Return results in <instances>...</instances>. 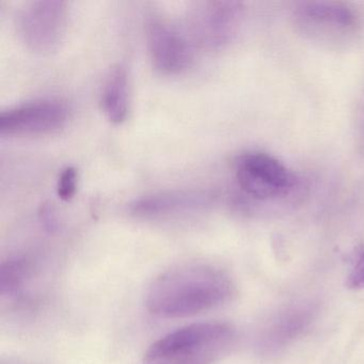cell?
<instances>
[{
  "label": "cell",
  "instance_id": "3957f363",
  "mask_svg": "<svg viewBox=\"0 0 364 364\" xmlns=\"http://www.w3.org/2000/svg\"><path fill=\"white\" fill-rule=\"evenodd\" d=\"M69 22L68 3L61 0L27 1L16 16L18 39L40 54L54 52L63 43Z\"/></svg>",
  "mask_w": 364,
  "mask_h": 364
},
{
  "label": "cell",
  "instance_id": "52a82bcc",
  "mask_svg": "<svg viewBox=\"0 0 364 364\" xmlns=\"http://www.w3.org/2000/svg\"><path fill=\"white\" fill-rule=\"evenodd\" d=\"M69 120V108L57 100H36L0 114V133L9 136H40L55 133Z\"/></svg>",
  "mask_w": 364,
  "mask_h": 364
},
{
  "label": "cell",
  "instance_id": "4fadbf2b",
  "mask_svg": "<svg viewBox=\"0 0 364 364\" xmlns=\"http://www.w3.org/2000/svg\"><path fill=\"white\" fill-rule=\"evenodd\" d=\"M78 173L74 167H67L61 171L57 184V193L63 201L73 199L77 191Z\"/></svg>",
  "mask_w": 364,
  "mask_h": 364
},
{
  "label": "cell",
  "instance_id": "8992f818",
  "mask_svg": "<svg viewBox=\"0 0 364 364\" xmlns=\"http://www.w3.org/2000/svg\"><path fill=\"white\" fill-rule=\"evenodd\" d=\"M294 20L306 35L329 41L355 35L360 27L357 12L348 5L336 1L297 4Z\"/></svg>",
  "mask_w": 364,
  "mask_h": 364
},
{
  "label": "cell",
  "instance_id": "277c9868",
  "mask_svg": "<svg viewBox=\"0 0 364 364\" xmlns=\"http://www.w3.org/2000/svg\"><path fill=\"white\" fill-rule=\"evenodd\" d=\"M235 176L245 195L268 202L291 195L298 186L293 171L276 157L262 152H248L235 161Z\"/></svg>",
  "mask_w": 364,
  "mask_h": 364
},
{
  "label": "cell",
  "instance_id": "5b68a950",
  "mask_svg": "<svg viewBox=\"0 0 364 364\" xmlns=\"http://www.w3.org/2000/svg\"><path fill=\"white\" fill-rule=\"evenodd\" d=\"M244 14L245 5L240 1L210 0L197 3L189 12V39L204 50H223L233 42Z\"/></svg>",
  "mask_w": 364,
  "mask_h": 364
},
{
  "label": "cell",
  "instance_id": "5bb4252c",
  "mask_svg": "<svg viewBox=\"0 0 364 364\" xmlns=\"http://www.w3.org/2000/svg\"><path fill=\"white\" fill-rule=\"evenodd\" d=\"M347 284L353 289H364V251L351 269Z\"/></svg>",
  "mask_w": 364,
  "mask_h": 364
},
{
  "label": "cell",
  "instance_id": "8fae6325",
  "mask_svg": "<svg viewBox=\"0 0 364 364\" xmlns=\"http://www.w3.org/2000/svg\"><path fill=\"white\" fill-rule=\"evenodd\" d=\"M102 110L112 124H121L129 112V78L127 69L118 65L112 68L104 82L101 95Z\"/></svg>",
  "mask_w": 364,
  "mask_h": 364
},
{
  "label": "cell",
  "instance_id": "ba28073f",
  "mask_svg": "<svg viewBox=\"0 0 364 364\" xmlns=\"http://www.w3.org/2000/svg\"><path fill=\"white\" fill-rule=\"evenodd\" d=\"M146 42L153 67L165 75L182 73L193 60V44L167 21L153 16L146 23Z\"/></svg>",
  "mask_w": 364,
  "mask_h": 364
},
{
  "label": "cell",
  "instance_id": "6da1fadb",
  "mask_svg": "<svg viewBox=\"0 0 364 364\" xmlns=\"http://www.w3.org/2000/svg\"><path fill=\"white\" fill-rule=\"evenodd\" d=\"M235 295L231 277L216 266L186 263L157 276L149 287L146 304L161 318H184L214 310Z\"/></svg>",
  "mask_w": 364,
  "mask_h": 364
},
{
  "label": "cell",
  "instance_id": "30bf717a",
  "mask_svg": "<svg viewBox=\"0 0 364 364\" xmlns=\"http://www.w3.org/2000/svg\"><path fill=\"white\" fill-rule=\"evenodd\" d=\"M208 202L210 198L200 191H166L134 200L129 210L138 218H161L201 210Z\"/></svg>",
  "mask_w": 364,
  "mask_h": 364
},
{
  "label": "cell",
  "instance_id": "9c48e42d",
  "mask_svg": "<svg viewBox=\"0 0 364 364\" xmlns=\"http://www.w3.org/2000/svg\"><path fill=\"white\" fill-rule=\"evenodd\" d=\"M316 314V306L311 302H298L282 309L264 327L259 348L265 353L282 350L308 331Z\"/></svg>",
  "mask_w": 364,
  "mask_h": 364
},
{
  "label": "cell",
  "instance_id": "7c38bea8",
  "mask_svg": "<svg viewBox=\"0 0 364 364\" xmlns=\"http://www.w3.org/2000/svg\"><path fill=\"white\" fill-rule=\"evenodd\" d=\"M33 264L25 257H14L4 262L0 269V294L16 298L24 291L33 274Z\"/></svg>",
  "mask_w": 364,
  "mask_h": 364
},
{
  "label": "cell",
  "instance_id": "7a4b0ae2",
  "mask_svg": "<svg viewBox=\"0 0 364 364\" xmlns=\"http://www.w3.org/2000/svg\"><path fill=\"white\" fill-rule=\"evenodd\" d=\"M236 332L223 321L191 323L155 341L144 364H215L233 348Z\"/></svg>",
  "mask_w": 364,
  "mask_h": 364
}]
</instances>
